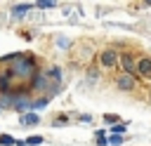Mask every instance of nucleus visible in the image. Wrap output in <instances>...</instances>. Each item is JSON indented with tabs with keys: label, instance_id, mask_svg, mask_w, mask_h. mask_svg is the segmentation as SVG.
Instances as JSON below:
<instances>
[{
	"label": "nucleus",
	"instance_id": "nucleus-1",
	"mask_svg": "<svg viewBox=\"0 0 151 146\" xmlns=\"http://www.w3.org/2000/svg\"><path fill=\"white\" fill-rule=\"evenodd\" d=\"M97 61H99V68H101V71L120 68V52H118L116 47H101L99 54H97Z\"/></svg>",
	"mask_w": 151,
	"mask_h": 146
},
{
	"label": "nucleus",
	"instance_id": "nucleus-2",
	"mask_svg": "<svg viewBox=\"0 0 151 146\" xmlns=\"http://www.w3.org/2000/svg\"><path fill=\"white\" fill-rule=\"evenodd\" d=\"M137 61H139V57H137L132 49H123V52H120V71H123V73L137 75Z\"/></svg>",
	"mask_w": 151,
	"mask_h": 146
},
{
	"label": "nucleus",
	"instance_id": "nucleus-3",
	"mask_svg": "<svg viewBox=\"0 0 151 146\" xmlns=\"http://www.w3.org/2000/svg\"><path fill=\"white\" fill-rule=\"evenodd\" d=\"M116 87H118L120 92H134V89H137V75L120 71V73L116 75Z\"/></svg>",
	"mask_w": 151,
	"mask_h": 146
},
{
	"label": "nucleus",
	"instance_id": "nucleus-4",
	"mask_svg": "<svg viewBox=\"0 0 151 146\" xmlns=\"http://www.w3.org/2000/svg\"><path fill=\"white\" fill-rule=\"evenodd\" d=\"M50 85H52V80L47 78L45 71H38V73L31 78V89H35V92H40V94H47V92H50Z\"/></svg>",
	"mask_w": 151,
	"mask_h": 146
},
{
	"label": "nucleus",
	"instance_id": "nucleus-5",
	"mask_svg": "<svg viewBox=\"0 0 151 146\" xmlns=\"http://www.w3.org/2000/svg\"><path fill=\"white\" fill-rule=\"evenodd\" d=\"M137 78L151 80V57L149 54H142L139 57V61H137Z\"/></svg>",
	"mask_w": 151,
	"mask_h": 146
},
{
	"label": "nucleus",
	"instance_id": "nucleus-6",
	"mask_svg": "<svg viewBox=\"0 0 151 146\" xmlns=\"http://www.w3.org/2000/svg\"><path fill=\"white\" fill-rule=\"evenodd\" d=\"M19 122H21V127H33V125H40V115L35 111H28V113L19 115Z\"/></svg>",
	"mask_w": 151,
	"mask_h": 146
},
{
	"label": "nucleus",
	"instance_id": "nucleus-7",
	"mask_svg": "<svg viewBox=\"0 0 151 146\" xmlns=\"http://www.w3.org/2000/svg\"><path fill=\"white\" fill-rule=\"evenodd\" d=\"M35 5H31V2H21V5H14L12 7V19H24L31 9H33Z\"/></svg>",
	"mask_w": 151,
	"mask_h": 146
},
{
	"label": "nucleus",
	"instance_id": "nucleus-8",
	"mask_svg": "<svg viewBox=\"0 0 151 146\" xmlns=\"http://www.w3.org/2000/svg\"><path fill=\"white\" fill-rule=\"evenodd\" d=\"M45 73L52 82H61V66H50V68H45Z\"/></svg>",
	"mask_w": 151,
	"mask_h": 146
},
{
	"label": "nucleus",
	"instance_id": "nucleus-9",
	"mask_svg": "<svg viewBox=\"0 0 151 146\" xmlns=\"http://www.w3.org/2000/svg\"><path fill=\"white\" fill-rule=\"evenodd\" d=\"M35 7L38 9H54L57 7V0H35Z\"/></svg>",
	"mask_w": 151,
	"mask_h": 146
},
{
	"label": "nucleus",
	"instance_id": "nucleus-10",
	"mask_svg": "<svg viewBox=\"0 0 151 146\" xmlns=\"http://www.w3.org/2000/svg\"><path fill=\"white\" fill-rule=\"evenodd\" d=\"M14 144H17V139L12 134H5V132L0 134V146H14Z\"/></svg>",
	"mask_w": 151,
	"mask_h": 146
},
{
	"label": "nucleus",
	"instance_id": "nucleus-11",
	"mask_svg": "<svg viewBox=\"0 0 151 146\" xmlns=\"http://www.w3.org/2000/svg\"><path fill=\"white\" fill-rule=\"evenodd\" d=\"M125 130H127L125 122H116V125H111V132L109 134H125Z\"/></svg>",
	"mask_w": 151,
	"mask_h": 146
},
{
	"label": "nucleus",
	"instance_id": "nucleus-12",
	"mask_svg": "<svg viewBox=\"0 0 151 146\" xmlns=\"http://www.w3.org/2000/svg\"><path fill=\"white\" fill-rule=\"evenodd\" d=\"M68 122V115L66 113H59V115H54V127H64Z\"/></svg>",
	"mask_w": 151,
	"mask_h": 146
},
{
	"label": "nucleus",
	"instance_id": "nucleus-13",
	"mask_svg": "<svg viewBox=\"0 0 151 146\" xmlns=\"http://www.w3.org/2000/svg\"><path fill=\"white\" fill-rule=\"evenodd\" d=\"M94 134H97V146H106L109 144V137L104 134V130H97Z\"/></svg>",
	"mask_w": 151,
	"mask_h": 146
},
{
	"label": "nucleus",
	"instance_id": "nucleus-14",
	"mask_svg": "<svg viewBox=\"0 0 151 146\" xmlns=\"http://www.w3.org/2000/svg\"><path fill=\"white\" fill-rule=\"evenodd\" d=\"M125 139H123V134H109V144H113V146H120Z\"/></svg>",
	"mask_w": 151,
	"mask_h": 146
},
{
	"label": "nucleus",
	"instance_id": "nucleus-15",
	"mask_svg": "<svg viewBox=\"0 0 151 146\" xmlns=\"http://www.w3.org/2000/svg\"><path fill=\"white\" fill-rule=\"evenodd\" d=\"M57 45H59L61 49H68V47H71V40L64 38V35H59V38H57Z\"/></svg>",
	"mask_w": 151,
	"mask_h": 146
},
{
	"label": "nucleus",
	"instance_id": "nucleus-16",
	"mask_svg": "<svg viewBox=\"0 0 151 146\" xmlns=\"http://www.w3.org/2000/svg\"><path fill=\"white\" fill-rule=\"evenodd\" d=\"M26 144H28V146H38V144H42V137H40V134H33V137L26 139Z\"/></svg>",
	"mask_w": 151,
	"mask_h": 146
},
{
	"label": "nucleus",
	"instance_id": "nucleus-17",
	"mask_svg": "<svg viewBox=\"0 0 151 146\" xmlns=\"http://www.w3.org/2000/svg\"><path fill=\"white\" fill-rule=\"evenodd\" d=\"M104 120H106V122H111V125H116V122H120V118H118L116 113H104Z\"/></svg>",
	"mask_w": 151,
	"mask_h": 146
},
{
	"label": "nucleus",
	"instance_id": "nucleus-18",
	"mask_svg": "<svg viewBox=\"0 0 151 146\" xmlns=\"http://www.w3.org/2000/svg\"><path fill=\"white\" fill-rule=\"evenodd\" d=\"M87 78H90V80H97V78H99V71H92V68H90V71H87Z\"/></svg>",
	"mask_w": 151,
	"mask_h": 146
},
{
	"label": "nucleus",
	"instance_id": "nucleus-19",
	"mask_svg": "<svg viewBox=\"0 0 151 146\" xmlns=\"http://www.w3.org/2000/svg\"><path fill=\"white\" fill-rule=\"evenodd\" d=\"M78 120H80V122H92V115H87V113H83V115H78Z\"/></svg>",
	"mask_w": 151,
	"mask_h": 146
},
{
	"label": "nucleus",
	"instance_id": "nucleus-20",
	"mask_svg": "<svg viewBox=\"0 0 151 146\" xmlns=\"http://www.w3.org/2000/svg\"><path fill=\"white\" fill-rule=\"evenodd\" d=\"M14 146H28V144H26V139H17V144H14Z\"/></svg>",
	"mask_w": 151,
	"mask_h": 146
},
{
	"label": "nucleus",
	"instance_id": "nucleus-21",
	"mask_svg": "<svg viewBox=\"0 0 151 146\" xmlns=\"http://www.w3.org/2000/svg\"><path fill=\"white\" fill-rule=\"evenodd\" d=\"M146 99H149V104H151V87H149V92H146Z\"/></svg>",
	"mask_w": 151,
	"mask_h": 146
},
{
	"label": "nucleus",
	"instance_id": "nucleus-22",
	"mask_svg": "<svg viewBox=\"0 0 151 146\" xmlns=\"http://www.w3.org/2000/svg\"><path fill=\"white\" fill-rule=\"evenodd\" d=\"M142 2H144V5H151V0H142Z\"/></svg>",
	"mask_w": 151,
	"mask_h": 146
}]
</instances>
